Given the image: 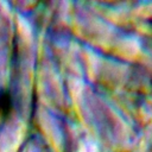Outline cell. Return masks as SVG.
I'll use <instances>...</instances> for the list:
<instances>
[{"label": "cell", "instance_id": "obj_1", "mask_svg": "<svg viewBox=\"0 0 152 152\" xmlns=\"http://www.w3.org/2000/svg\"><path fill=\"white\" fill-rule=\"evenodd\" d=\"M14 108L13 104V96L12 94L6 90L0 88V116H7L12 113Z\"/></svg>", "mask_w": 152, "mask_h": 152}]
</instances>
